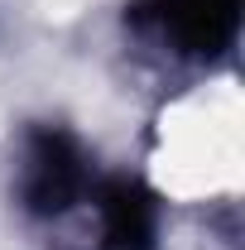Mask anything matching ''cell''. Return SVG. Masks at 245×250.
I'll return each instance as SVG.
<instances>
[{"instance_id":"obj_2","label":"cell","mask_w":245,"mask_h":250,"mask_svg":"<svg viewBox=\"0 0 245 250\" xmlns=\"http://www.w3.org/2000/svg\"><path fill=\"white\" fill-rule=\"evenodd\" d=\"M245 0H130L125 29L140 48L178 67H212L241 43Z\"/></svg>"},{"instance_id":"obj_1","label":"cell","mask_w":245,"mask_h":250,"mask_svg":"<svg viewBox=\"0 0 245 250\" xmlns=\"http://www.w3.org/2000/svg\"><path fill=\"white\" fill-rule=\"evenodd\" d=\"M10 192L48 250H159L163 197L144 178L106 168L62 121L20 130Z\"/></svg>"}]
</instances>
